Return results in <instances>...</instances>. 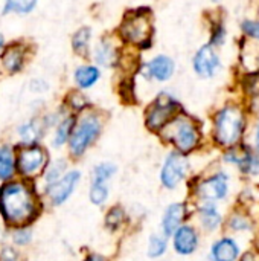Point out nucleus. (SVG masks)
I'll list each match as a JSON object with an SVG mask.
<instances>
[{
    "label": "nucleus",
    "mask_w": 259,
    "mask_h": 261,
    "mask_svg": "<svg viewBox=\"0 0 259 261\" xmlns=\"http://www.w3.org/2000/svg\"><path fill=\"white\" fill-rule=\"evenodd\" d=\"M116 173V165L110 162H104L95 167L93 170V180L92 182H102L107 184Z\"/></svg>",
    "instance_id": "nucleus-25"
},
{
    "label": "nucleus",
    "mask_w": 259,
    "mask_h": 261,
    "mask_svg": "<svg viewBox=\"0 0 259 261\" xmlns=\"http://www.w3.org/2000/svg\"><path fill=\"white\" fill-rule=\"evenodd\" d=\"M15 168V159L14 153L9 147L3 145L0 147V179L6 180L14 174Z\"/></svg>",
    "instance_id": "nucleus-21"
},
{
    "label": "nucleus",
    "mask_w": 259,
    "mask_h": 261,
    "mask_svg": "<svg viewBox=\"0 0 259 261\" xmlns=\"http://www.w3.org/2000/svg\"><path fill=\"white\" fill-rule=\"evenodd\" d=\"M93 58L98 64H101L104 67H110L118 61V52H116L114 46L111 44V41L101 40L93 50Z\"/></svg>",
    "instance_id": "nucleus-17"
},
{
    "label": "nucleus",
    "mask_w": 259,
    "mask_h": 261,
    "mask_svg": "<svg viewBox=\"0 0 259 261\" xmlns=\"http://www.w3.org/2000/svg\"><path fill=\"white\" fill-rule=\"evenodd\" d=\"M227 193H229V177L224 173H218L205 179L197 188V194L206 202L221 200L227 196Z\"/></svg>",
    "instance_id": "nucleus-9"
},
{
    "label": "nucleus",
    "mask_w": 259,
    "mask_h": 261,
    "mask_svg": "<svg viewBox=\"0 0 259 261\" xmlns=\"http://www.w3.org/2000/svg\"><path fill=\"white\" fill-rule=\"evenodd\" d=\"M214 2H221V0H214Z\"/></svg>",
    "instance_id": "nucleus-42"
},
{
    "label": "nucleus",
    "mask_w": 259,
    "mask_h": 261,
    "mask_svg": "<svg viewBox=\"0 0 259 261\" xmlns=\"http://www.w3.org/2000/svg\"><path fill=\"white\" fill-rule=\"evenodd\" d=\"M177 112V102L172 96L162 93L156 101L148 107L147 112V125L151 130H162Z\"/></svg>",
    "instance_id": "nucleus-6"
},
{
    "label": "nucleus",
    "mask_w": 259,
    "mask_h": 261,
    "mask_svg": "<svg viewBox=\"0 0 259 261\" xmlns=\"http://www.w3.org/2000/svg\"><path fill=\"white\" fill-rule=\"evenodd\" d=\"M0 260L2 261H17V252L9 248V246H5L0 249Z\"/></svg>",
    "instance_id": "nucleus-35"
},
{
    "label": "nucleus",
    "mask_w": 259,
    "mask_h": 261,
    "mask_svg": "<svg viewBox=\"0 0 259 261\" xmlns=\"http://www.w3.org/2000/svg\"><path fill=\"white\" fill-rule=\"evenodd\" d=\"M0 213L15 226H24L37 213L32 191L21 182H11L0 188Z\"/></svg>",
    "instance_id": "nucleus-1"
},
{
    "label": "nucleus",
    "mask_w": 259,
    "mask_h": 261,
    "mask_svg": "<svg viewBox=\"0 0 259 261\" xmlns=\"http://www.w3.org/2000/svg\"><path fill=\"white\" fill-rule=\"evenodd\" d=\"M2 66L8 73H17L24 66V47L20 44H11L2 54Z\"/></svg>",
    "instance_id": "nucleus-16"
},
{
    "label": "nucleus",
    "mask_w": 259,
    "mask_h": 261,
    "mask_svg": "<svg viewBox=\"0 0 259 261\" xmlns=\"http://www.w3.org/2000/svg\"><path fill=\"white\" fill-rule=\"evenodd\" d=\"M165 138L174 144V147L180 153L192 151L200 142V132L192 119L186 116L172 118L163 128Z\"/></svg>",
    "instance_id": "nucleus-3"
},
{
    "label": "nucleus",
    "mask_w": 259,
    "mask_h": 261,
    "mask_svg": "<svg viewBox=\"0 0 259 261\" xmlns=\"http://www.w3.org/2000/svg\"><path fill=\"white\" fill-rule=\"evenodd\" d=\"M84 261H105V258H104L102 255H98V254H92V255L85 257V260H84Z\"/></svg>",
    "instance_id": "nucleus-38"
},
{
    "label": "nucleus",
    "mask_w": 259,
    "mask_h": 261,
    "mask_svg": "<svg viewBox=\"0 0 259 261\" xmlns=\"http://www.w3.org/2000/svg\"><path fill=\"white\" fill-rule=\"evenodd\" d=\"M46 162H47L46 151L35 144L23 148L17 158V167H18L20 173L26 177L37 176L44 168Z\"/></svg>",
    "instance_id": "nucleus-7"
},
{
    "label": "nucleus",
    "mask_w": 259,
    "mask_h": 261,
    "mask_svg": "<svg viewBox=\"0 0 259 261\" xmlns=\"http://www.w3.org/2000/svg\"><path fill=\"white\" fill-rule=\"evenodd\" d=\"M244 130V116L238 107H226L220 110L214 122V138L223 147L235 145Z\"/></svg>",
    "instance_id": "nucleus-2"
},
{
    "label": "nucleus",
    "mask_w": 259,
    "mask_h": 261,
    "mask_svg": "<svg viewBox=\"0 0 259 261\" xmlns=\"http://www.w3.org/2000/svg\"><path fill=\"white\" fill-rule=\"evenodd\" d=\"M89 197L93 205H104L108 199V185L102 182H92Z\"/></svg>",
    "instance_id": "nucleus-26"
},
{
    "label": "nucleus",
    "mask_w": 259,
    "mask_h": 261,
    "mask_svg": "<svg viewBox=\"0 0 259 261\" xmlns=\"http://www.w3.org/2000/svg\"><path fill=\"white\" fill-rule=\"evenodd\" d=\"M79 177H81L79 171H69L67 174L61 176L56 182L50 184L47 194H49V199L52 200V203L53 205L64 203L75 191V188L79 182Z\"/></svg>",
    "instance_id": "nucleus-10"
},
{
    "label": "nucleus",
    "mask_w": 259,
    "mask_h": 261,
    "mask_svg": "<svg viewBox=\"0 0 259 261\" xmlns=\"http://www.w3.org/2000/svg\"><path fill=\"white\" fill-rule=\"evenodd\" d=\"M188 161L185 159L183 154L180 153H171L160 171V180L163 184V187L172 190L176 188L186 176L188 173Z\"/></svg>",
    "instance_id": "nucleus-8"
},
{
    "label": "nucleus",
    "mask_w": 259,
    "mask_h": 261,
    "mask_svg": "<svg viewBox=\"0 0 259 261\" xmlns=\"http://www.w3.org/2000/svg\"><path fill=\"white\" fill-rule=\"evenodd\" d=\"M255 142H256V147H258V150H259V124H258V127H256V136H255Z\"/></svg>",
    "instance_id": "nucleus-40"
},
{
    "label": "nucleus",
    "mask_w": 259,
    "mask_h": 261,
    "mask_svg": "<svg viewBox=\"0 0 259 261\" xmlns=\"http://www.w3.org/2000/svg\"><path fill=\"white\" fill-rule=\"evenodd\" d=\"M246 89L249 90V93H253V95H258L259 93V75H250L246 81Z\"/></svg>",
    "instance_id": "nucleus-34"
},
{
    "label": "nucleus",
    "mask_w": 259,
    "mask_h": 261,
    "mask_svg": "<svg viewBox=\"0 0 259 261\" xmlns=\"http://www.w3.org/2000/svg\"><path fill=\"white\" fill-rule=\"evenodd\" d=\"M240 257V246L231 237H223L217 240L211 248L212 261H237Z\"/></svg>",
    "instance_id": "nucleus-14"
},
{
    "label": "nucleus",
    "mask_w": 259,
    "mask_h": 261,
    "mask_svg": "<svg viewBox=\"0 0 259 261\" xmlns=\"http://www.w3.org/2000/svg\"><path fill=\"white\" fill-rule=\"evenodd\" d=\"M220 69V58L212 46H203L194 57V70L203 76L211 78L214 76Z\"/></svg>",
    "instance_id": "nucleus-11"
},
{
    "label": "nucleus",
    "mask_w": 259,
    "mask_h": 261,
    "mask_svg": "<svg viewBox=\"0 0 259 261\" xmlns=\"http://www.w3.org/2000/svg\"><path fill=\"white\" fill-rule=\"evenodd\" d=\"M99 70L95 66H79L75 70V83L79 89H90L95 86V83L99 80Z\"/></svg>",
    "instance_id": "nucleus-19"
},
{
    "label": "nucleus",
    "mask_w": 259,
    "mask_h": 261,
    "mask_svg": "<svg viewBox=\"0 0 259 261\" xmlns=\"http://www.w3.org/2000/svg\"><path fill=\"white\" fill-rule=\"evenodd\" d=\"M186 216V206L183 203H172L166 208L162 219V229L165 236H172L174 231L182 226V222Z\"/></svg>",
    "instance_id": "nucleus-15"
},
{
    "label": "nucleus",
    "mask_w": 259,
    "mask_h": 261,
    "mask_svg": "<svg viewBox=\"0 0 259 261\" xmlns=\"http://www.w3.org/2000/svg\"><path fill=\"white\" fill-rule=\"evenodd\" d=\"M64 168H66V162L64 161H55L50 164V167L47 168V173H46V182L50 185L53 182H56L63 173H64Z\"/></svg>",
    "instance_id": "nucleus-29"
},
{
    "label": "nucleus",
    "mask_w": 259,
    "mask_h": 261,
    "mask_svg": "<svg viewBox=\"0 0 259 261\" xmlns=\"http://www.w3.org/2000/svg\"><path fill=\"white\" fill-rule=\"evenodd\" d=\"M2 46H3V35H0V52H2Z\"/></svg>",
    "instance_id": "nucleus-41"
},
{
    "label": "nucleus",
    "mask_w": 259,
    "mask_h": 261,
    "mask_svg": "<svg viewBox=\"0 0 259 261\" xmlns=\"http://www.w3.org/2000/svg\"><path fill=\"white\" fill-rule=\"evenodd\" d=\"M119 32L127 43H131L142 49L150 46L151 32H153L150 15L142 11H134L127 14L121 24Z\"/></svg>",
    "instance_id": "nucleus-4"
},
{
    "label": "nucleus",
    "mask_w": 259,
    "mask_h": 261,
    "mask_svg": "<svg viewBox=\"0 0 259 261\" xmlns=\"http://www.w3.org/2000/svg\"><path fill=\"white\" fill-rule=\"evenodd\" d=\"M37 5V0H6L3 14H17L24 15L29 14Z\"/></svg>",
    "instance_id": "nucleus-23"
},
{
    "label": "nucleus",
    "mask_w": 259,
    "mask_h": 261,
    "mask_svg": "<svg viewBox=\"0 0 259 261\" xmlns=\"http://www.w3.org/2000/svg\"><path fill=\"white\" fill-rule=\"evenodd\" d=\"M198 248V234L192 226H179L174 231V249L180 255H191Z\"/></svg>",
    "instance_id": "nucleus-12"
},
{
    "label": "nucleus",
    "mask_w": 259,
    "mask_h": 261,
    "mask_svg": "<svg viewBox=\"0 0 259 261\" xmlns=\"http://www.w3.org/2000/svg\"><path fill=\"white\" fill-rule=\"evenodd\" d=\"M243 31L246 32V35L259 40V23L258 21H252V20H246L243 23Z\"/></svg>",
    "instance_id": "nucleus-32"
},
{
    "label": "nucleus",
    "mask_w": 259,
    "mask_h": 261,
    "mask_svg": "<svg viewBox=\"0 0 259 261\" xmlns=\"http://www.w3.org/2000/svg\"><path fill=\"white\" fill-rule=\"evenodd\" d=\"M223 40H224V29H223L221 26H218V29L214 31V38H212V41H214L215 44H220V43H223Z\"/></svg>",
    "instance_id": "nucleus-37"
},
{
    "label": "nucleus",
    "mask_w": 259,
    "mask_h": 261,
    "mask_svg": "<svg viewBox=\"0 0 259 261\" xmlns=\"http://www.w3.org/2000/svg\"><path fill=\"white\" fill-rule=\"evenodd\" d=\"M198 217H200V223L206 231H215L220 228L223 219L221 214L218 213V210L209 202L206 205H203L198 211Z\"/></svg>",
    "instance_id": "nucleus-18"
},
{
    "label": "nucleus",
    "mask_w": 259,
    "mask_h": 261,
    "mask_svg": "<svg viewBox=\"0 0 259 261\" xmlns=\"http://www.w3.org/2000/svg\"><path fill=\"white\" fill-rule=\"evenodd\" d=\"M29 239H31V232L26 229H21V231L15 232V236H14V242L18 245H26L29 242Z\"/></svg>",
    "instance_id": "nucleus-36"
},
{
    "label": "nucleus",
    "mask_w": 259,
    "mask_h": 261,
    "mask_svg": "<svg viewBox=\"0 0 259 261\" xmlns=\"http://www.w3.org/2000/svg\"><path fill=\"white\" fill-rule=\"evenodd\" d=\"M231 228L234 231H249L252 226H250V220L247 217H244L243 214H235L231 219Z\"/></svg>",
    "instance_id": "nucleus-30"
},
{
    "label": "nucleus",
    "mask_w": 259,
    "mask_h": 261,
    "mask_svg": "<svg viewBox=\"0 0 259 261\" xmlns=\"http://www.w3.org/2000/svg\"><path fill=\"white\" fill-rule=\"evenodd\" d=\"M258 248H259V239H258Z\"/></svg>",
    "instance_id": "nucleus-43"
},
{
    "label": "nucleus",
    "mask_w": 259,
    "mask_h": 261,
    "mask_svg": "<svg viewBox=\"0 0 259 261\" xmlns=\"http://www.w3.org/2000/svg\"><path fill=\"white\" fill-rule=\"evenodd\" d=\"M89 43H90V29L89 28H81L75 32L72 38V46L73 50L79 55H85L89 50Z\"/></svg>",
    "instance_id": "nucleus-24"
},
{
    "label": "nucleus",
    "mask_w": 259,
    "mask_h": 261,
    "mask_svg": "<svg viewBox=\"0 0 259 261\" xmlns=\"http://www.w3.org/2000/svg\"><path fill=\"white\" fill-rule=\"evenodd\" d=\"M69 104H70V107L73 109V110H82L85 106H87V99L82 96V95H79V93H73L70 98H69Z\"/></svg>",
    "instance_id": "nucleus-33"
},
{
    "label": "nucleus",
    "mask_w": 259,
    "mask_h": 261,
    "mask_svg": "<svg viewBox=\"0 0 259 261\" xmlns=\"http://www.w3.org/2000/svg\"><path fill=\"white\" fill-rule=\"evenodd\" d=\"M166 240H165V237H162V236H157V234H153L151 237H150V240H148V255L151 257V258H159V257H162L165 252H166Z\"/></svg>",
    "instance_id": "nucleus-27"
},
{
    "label": "nucleus",
    "mask_w": 259,
    "mask_h": 261,
    "mask_svg": "<svg viewBox=\"0 0 259 261\" xmlns=\"http://www.w3.org/2000/svg\"><path fill=\"white\" fill-rule=\"evenodd\" d=\"M73 127H75V118L73 116H67L64 119H61L58 127H56L55 136H53V145L61 147L63 144H66L69 141L70 135H72Z\"/></svg>",
    "instance_id": "nucleus-22"
},
{
    "label": "nucleus",
    "mask_w": 259,
    "mask_h": 261,
    "mask_svg": "<svg viewBox=\"0 0 259 261\" xmlns=\"http://www.w3.org/2000/svg\"><path fill=\"white\" fill-rule=\"evenodd\" d=\"M43 128L41 124L37 121H29L26 124H23L18 130V135L21 138V141L27 145H34L40 138H41Z\"/></svg>",
    "instance_id": "nucleus-20"
},
{
    "label": "nucleus",
    "mask_w": 259,
    "mask_h": 261,
    "mask_svg": "<svg viewBox=\"0 0 259 261\" xmlns=\"http://www.w3.org/2000/svg\"><path fill=\"white\" fill-rule=\"evenodd\" d=\"M240 261H253V257H252L250 254H246V255H244V257H243Z\"/></svg>",
    "instance_id": "nucleus-39"
},
{
    "label": "nucleus",
    "mask_w": 259,
    "mask_h": 261,
    "mask_svg": "<svg viewBox=\"0 0 259 261\" xmlns=\"http://www.w3.org/2000/svg\"><path fill=\"white\" fill-rule=\"evenodd\" d=\"M122 220H124V211H122L121 208H111V210L108 211L107 225H108L110 228H111V226L118 228V226L122 223Z\"/></svg>",
    "instance_id": "nucleus-31"
},
{
    "label": "nucleus",
    "mask_w": 259,
    "mask_h": 261,
    "mask_svg": "<svg viewBox=\"0 0 259 261\" xmlns=\"http://www.w3.org/2000/svg\"><path fill=\"white\" fill-rule=\"evenodd\" d=\"M99 133H101V119L93 113L85 115L72 130V135L69 138L70 153L73 156H81L95 142Z\"/></svg>",
    "instance_id": "nucleus-5"
},
{
    "label": "nucleus",
    "mask_w": 259,
    "mask_h": 261,
    "mask_svg": "<svg viewBox=\"0 0 259 261\" xmlns=\"http://www.w3.org/2000/svg\"><path fill=\"white\" fill-rule=\"evenodd\" d=\"M238 167L247 174H259V158L249 151Z\"/></svg>",
    "instance_id": "nucleus-28"
},
{
    "label": "nucleus",
    "mask_w": 259,
    "mask_h": 261,
    "mask_svg": "<svg viewBox=\"0 0 259 261\" xmlns=\"http://www.w3.org/2000/svg\"><path fill=\"white\" fill-rule=\"evenodd\" d=\"M174 73V61L166 55H157L143 66V75L150 80L166 81Z\"/></svg>",
    "instance_id": "nucleus-13"
}]
</instances>
